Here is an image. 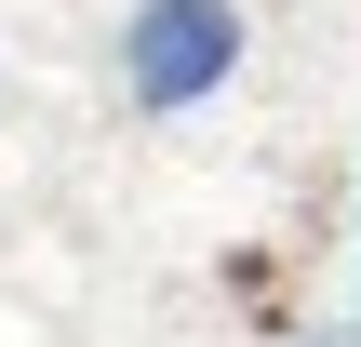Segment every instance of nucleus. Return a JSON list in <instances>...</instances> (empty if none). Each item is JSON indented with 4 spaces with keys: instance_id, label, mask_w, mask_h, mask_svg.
Instances as JSON below:
<instances>
[{
    "instance_id": "1",
    "label": "nucleus",
    "mask_w": 361,
    "mask_h": 347,
    "mask_svg": "<svg viewBox=\"0 0 361 347\" xmlns=\"http://www.w3.org/2000/svg\"><path fill=\"white\" fill-rule=\"evenodd\" d=\"M241 0H134L121 13V94L147 107V120H188V107H214L228 80H241Z\"/></svg>"
}]
</instances>
